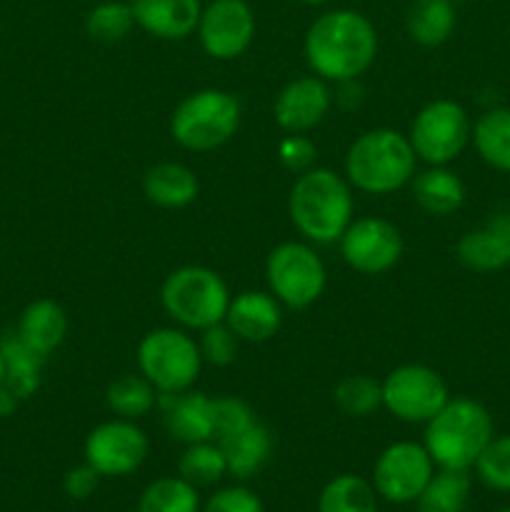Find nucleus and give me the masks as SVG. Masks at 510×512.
<instances>
[{
    "label": "nucleus",
    "mask_w": 510,
    "mask_h": 512,
    "mask_svg": "<svg viewBox=\"0 0 510 512\" xmlns=\"http://www.w3.org/2000/svg\"><path fill=\"white\" fill-rule=\"evenodd\" d=\"M330 100V88L323 78H295L275 98L273 118L285 133H308L328 115Z\"/></svg>",
    "instance_id": "2eb2a0df"
},
{
    "label": "nucleus",
    "mask_w": 510,
    "mask_h": 512,
    "mask_svg": "<svg viewBox=\"0 0 510 512\" xmlns=\"http://www.w3.org/2000/svg\"><path fill=\"white\" fill-rule=\"evenodd\" d=\"M18 400V395H15L8 385H0V418L13 415L15 408H18Z\"/></svg>",
    "instance_id": "ea45409f"
},
{
    "label": "nucleus",
    "mask_w": 510,
    "mask_h": 512,
    "mask_svg": "<svg viewBox=\"0 0 510 512\" xmlns=\"http://www.w3.org/2000/svg\"><path fill=\"white\" fill-rule=\"evenodd\" d=\"M468 495V470L440 468V473H433L415 503H418V512H463L468 505Z\"/></svg>",
    "instance_id": "bb28decb"
},
{
    "label": "nucleus",
    "mask_w": 510,
    "mask_h": 512,
    "mask_svg": "<svg viewBox=\"0 0 510 512\" xmlns=\"http://www.w3.org/2000/svg\"><path fill=\"white\" fill-rule=\"evenodd\" d=\"M380 388L388 413L403 423H428L450 400L443 375L420 363L395 368Z\"/></svg>",
    "instance_id": "9d476101"
},
{
    "label": "nucleus",
    "mask_w": 510,
    "mask_h": 512,
    "mask_svg": "<svg viewBox=\"0 0 510 512\" xmlns=\"http://www.w3.org/2000/svg\"><path fill=\"white\" fill-rule=\"evenodd\" d=\"M108 408L123 420H138L148 415L158 403V390L155 385L140 375H123L108 388Z\"/></svg>",
    "instance_id": "c85d7f7f"
},
{
    "label": "nucleus",
    "mask_w": 510,
    "mask_h": 512,
    "mask_svg": "<svg viewBox=\"0 0 510 512\" xmlns=\"http://www.w3.org/2000/svg\"><path fill=\"white\" fill-rule=\"evenodd\" d=\"M200 333L203 335H200L198 348L200 355H203V363L218 365V368L233 363L235 355H238V335L230 330V325L225 320L200 330Z\"/></svg>",
    "instance_id": "c9c22d12"
},
{
    "label": "nucleus",
    "mask_w": 510,
    "mask_h": 512,
    "mask_svg": "<svg viewBox=\"0 0 510 512\" xmlns=\"http://www.w3.org/2000/svg\"><path fill=\"white\" fill-rule=\"evenodd\" d=\"M433 468L435 463L428 450H425V445L410 443V440L388 445L380 453V458L375 460V493L395 505L415 503L425 490V485H428V480L433 478Z\"/></svg>",
    "instance_id": "9b49d317"
},
{
    "label": "nucleus",
    "mask_w": 510,
    "mask_h": 512,
    "mask_svg": "<svg viewBox=\"0 0 510 512\" xmlns=\"http://www.w3.org/2000/svg\"><path fill=\"white\" fill-rule=\"evenodd\" d=\"M178 470L180 478L188 480L195 488H210L228 473V463L220 445L215 440H205V443H193L185 448Z\"/></svg>",
    "instance_id": "7c9ffc66"
},
{
    "label": "nucleus",
    "mask_w": 510,
    "mask_h": 512,
    "mask_svg": "<svg viewBox=\"0 0 510 512\" xmlns=\"http://www.w3.org/2000/svg\"><path fill=\"white\" fill-rule=\"evenodd\" d=\"M270 293L293 310L313 305L325 290V265L320 255L305 243H280L270 250L265 263Z\"/></svg>",
    "instance_id": "6e6552de"
},
{
    "label": "nucleus",
    "mask_w": 510,
    "mask_h": 512,
    "mask_svg": "<svg viewBox=\"0 0 510 512\" xmlns=\"http://www.w3.org/2000/svg\"><path fill=\"white\" fill-rule=\"evenodd\" d=\"M163 308L175 323L205 330L223 323L230 305V290L215 270L203 265H183L165 278L160 288Z\"/></svg>",
    "instance_id": "423d86ee"
},
{
    "label": "nucleus",
    "mask_w": 510,
    "mask_h": 512,
    "mask_svg": "<svg viewBox=\"0 0 510 512\" xmlns=\"http://www.w3.org/2000/svg\"><path fill=\"white\" fill-rule=\"evenodd\" d=\"M143 190L160 208H185L198 198L200 183L183 163H158L145 173Z\"/></svg>",
    "instance_id": "4be33fe9"
},
{
    "label": "nucleus",
    "mask_w": 510,
    "mask_h": 512,
    "mask_svg": "<svg viewBox=\"0 0 510 512\" xmlns=\"http://www.w3.org/2000/svg\"><path fill=\"white\" fill-rule=\"evenodd\" d=\"M100 478H103V475L85 463V465H78V468L68 470V475H65L63 480V488L73 500H85L98 490Z\"/></svg>",
    "instance_id": "58836bf2"
},
{
    "label": "nucleus",
    "mask_w": 510,
    "mask_h": 512,
    "mask_svg": "<svg viewBox=\"0 0 510 512\" xmlns=\"http://www.w3.org/2000/svg\"><path fill=\"white\" fill-rule=\"evenodd\" d=\"M140 373L163 393H183L198 380L203 368V355L198 343L183 330L158 328L150 330L138 345Z\"/></svg>",
    "instance_id": "0eeeda50"
},
{
    "label": "nucleus",
    "mask_w": 510,
    "mask_h": 512,
    "mask_svg": "<svg viewBox=\"0 0 510 512\" xmlns=\"http://www.w3.org/2000/svg\"><path fill=\"white\" fill-rule=\"evenodd\" d=\"M333 400L350 418H365L383 405V388L370 375H348L335 385Z\"/></svg>",
    "instance_id": "2f4dec72"
},
{
    "label": "nucleus",
    "mask_w": 510,
    "mask_h": 512,
    "mask_svg": "<svg viewBox=\"0 0 510 512\" xmlns=\"http://www.w3.org/2000/svg\"><path fill=\"white\" fill-rule=\"evenodd\" d=\"M315 155H318V148L310 138H305L303 133H288L278 143V158L280 163L285 165L293 173H305L315 165Z\"/></svg>",
    "instance_id": "e433bc0d"
},
{
    "label": "nucleus",
    "mask_w": 510,
    "mask_h": 512,
    "mask_svg": "<svg viewBox=\"0 0 510 512\" xmlns=\"http://www.w3.org/2000/svg\"><path fill=\"white\" fill-rule=\"evenodd\" d=\"M303 3H308V5H323V3H328V0H303Z\"/></svg>",
    "instance_id": "79ce46f5"
},
{
    "label": "nucleus",
    "mask_w": 510,
    "mask_h": 512,
    "mask_svg": "<svg viewBox=\"0 0 510 512\" xmlns=\"http://www.w3.org/2000/svg\"><path fill=\"white\" fill-rule=\"evenodd\" d=\"M198 38L215 60H235L255 38V15L245 0H210L200 13Z\"/></svg>",
    "instance_id": "ddd939ff"
},
{
    "label": "nucleus",
    "mask_w": 510,
    "mask_h": 512,
    "mask_svg": "<svg viewBox=\"0 0 510 512\" xmlns=\"http://www.w3.org/2000/svg\"><path fill=\"white\" fill-rule=\"evenodd\" d=\"M148 458V438L133 420H108L85 438V463L103 478L135 473Z\"/></svg>",
    "instance_id": "f8f14e48"
},
{
    "label": "nucleus",
    "mask_w": 510,
    "mask_h": 512,
    "mask_svg": "<svg viewBox=\"0 0 510 512\" xmlns=\"http://www.w3.org/2000/svg\"><path fill=\"white\" fill-rule=\"evenodd\" d=\"M250 423H255V415L250 410L248 403H243L240 398H213V440L230 438V435L240 433L243 428H248Z\"/></svg>",
    "instance_id": "f704fd0d"
},
{
    "label": "nucleus",
    "mask_w": 510,
    "mask_h": 512,
    "mask_svg": "<svg viewBox=\"0 0 510 512\" xmlns=\"http://www.w3.org/2000/svg\"><path fill=\"white\" fill-rule=\"evenodd\" d=\"M225 323L238 335V340L265 343L283 325L280 300L273 293H263V290H245V293L230 298Z\"/></svg>",
    "instance_id": "dca6fc26"
},
{
    "label": "nucleus",
    "mask_w": 510,
    "mask_h": 512,
    "mask_svg": "<svg viewBox=\"0 0 510 512\" xmlns=\"http://www.w3.org/2000/svg\"><path fill=\"white\" fill-rule=\"evenodd\" d=\"M0 355L5 365V380L20 400L30 398L40 388V368H43L45 355L35 353L18 333H8L0 340Z\"/></svg>",
    "instance_id": "b1692460"
},
{
    "label": "nucleus",
    "mask_w": 510,
    "mask_h": 512,
    "mask_svg": "<svg viewBox=\"0 0 510 512\" xmlns=\"http://www.w3.org/2000/svg\"><path fill=\"white\" fill-rule=\"evenodd\" d=\"M163 420L170 438L193 445L213 440V398L203 393H163Z\"/></svg>",
    "instance_id": "a211bd4d"
},
{
    "label": "nucleus",
    "mask_w": 510,
    "mask_h": 512,
    "mask_svg": "<svg viewBox=\"0 0 510 512\" xmlns=\"http://www.w3.org/2000/svg\"><path fill=\"white\" fill-rule=\"evenodd\" d=\"M198 488L183 478H160L143 490L138 512H198Z\"/></svg>",
    "instance_id": "c756f323"
},
{
    "label": "nucleus",
    "mask_w": 510,
    "mask_h": 512,
    "mask_svg": "<svg viewBox=\"0 0 510 512\" xmlns=\"http://www.w3.org/2000/svg\"><path fill=\"white\" fill-rule=\"evenodd\" d=\"M240 125V103L235 95L205 88L180 100L170 118V135L185 150L208 153L228 143Z\"/></svg>",
    "instance_id": "39448f33"
},
{
    "label": "nucleus",
    "mask_w": 510,
    "mask_h": 512,
    "mask_svg": "<svg viewBox=\"0 0 510 512\" xmlns=\"http://www.w3.org/2000/svg\"><path fill=\"white\" fill-rule=\"evenodd\" d=\"M318 512H378L375 488L358 475H338L320 493Z\"/></svg>",
    "instance_id": "cd10ccee"
},
{
    "label": "nucleus",
    "mask_w": 510,
    "mask_h": 512,
    "mask_svg": "<svg viewBox=\"0 0 510 512\" xmlns=\"http://www.w3.org/2000/svg\"><path fill=\"white\" fill-rule=\"evenodd\" d=\"M135 25L160 40H183L198 30L200 0H130Z\"/></svg>",
    "instance_id": "6ab92c4d"
},
{
    "label": "nucleus",
    "mask_w": 510,
    "mask_h": 512,
    "mask_svg": "<svg viewBox=\"0 0 510 512\" xmlns=\"http://www.w3.org/2000/svg\"><path fill=\"white\" fill-rule=\"evenodd\" d=\"M135 28V13L130 3L108 0V3L95 5L85 18V30L93 40L100 43H118L130 30Z\"/></svg>",
    "instance_id": "473e14b6"
},
{
    "label": "nucleus",
    "mask_w": 510,
    "mask_h": 512,
    "mask_svg": "<svg viewBox=\"0 0 510 512\" xmlns=\"http://www.w3.org/2000/svg\"><path fill=\"white\" fill-rule=\"evenodd\" d=\"M470 138L490 168L510 173V108H493L480 115Z\"/></svg>",
    "instance_id": "a878e982"
},
{
    "label": "nucleus",
    "mask_w": 510,
    "mask_h": 512,
    "mask_svg": "<svg viewBox=\"0 0 510 512\" xmlns=\"http://www.w3.org/2000/svg\"><path fill=\"white\" fill-rule=\"evenodd\" d=\"M458 260L470 270L490 273V270L510 265V210L498 213L483 228L468 230L458 240Z\"/></svg>",
    "instance_id": "f3484780"
},
{
    "label": "nucleus",
    "mask_w": 510,
    "mask_h": 512,
    "mask_svg": "<svg viewBox=\"0 0 510 512\" xmlns=\"http://www.w3.org/2000/svg\"><path fill=\"white\" fill-rule=\"evenodd\" d=\"M473 125L455 100H433L415 115L410 125V145L428 165H448L468 145Z\"/></svg>",
    "instance_id": "1a4fd4ad"
},
{
    "label": "nucleus",
    "mask_w": 510,
    "mask_h": 512,
    "mask_svg": "<svg viewBox=\"0 0 510 512\" xmlns=\"http://www.w3.org/2000/svg\"><path fill=\"white\" fill-rule=\"evenodd\" d=\"M473 468L488 488L510 493V435L490 440Z\"/></svg>",
    "instance_id": "72a5a7b5"
},
{
    "label": "nucleus",
    "mask_w": 510,
    "mask_h": 512,
    "mask_svg": "<svg viewBox=\"0 0 510 512\" xmlns=\"http://www.w3.org/2000/svg\"><path fill=\"white\" fill-rule=\"evenodd\" d=\"M500 512H510V508L508 510H500Z\"/></svg>",
    "instance_id": "37998d69"
},
{
    "label": "nucleus",
    "mask_w": 510,
    "mask_h": 512,
    "mask_svg": "<svg viewBox=\"0 0 510 512\" xmlns=\"http://www.w3.org/2000/svg\"><path fill=\"white\" fill-rule=\"evenodd\" d=\"M5 380V365H3V355H0V385H3Z\"/></svg>",
    "instance_id": "a19ab883"
},
{
    "label": "nucleus",
    "mask_w": 510,
    "mask_h": 512,
    "mask_svg": "<svg viewBox=\"0 0 510 512\" xmlns=\"http://www.w3.org/2000/svg\"><path fill=\"white\" fill-rule=\"evenodd\" d=\"M15 333L40 355L53 353L55 348H60V343L65 340L68 333V318H65V310L60 308L55 300H35L20 315V323Z\"/></svg>",
    "instance_id": "412c9836"
},
{
    "label": "nucleus",
    "mask_w": 510,
    "mask_h": 512,
    "mask_svg": "<svg viewBox=\"0 0 510 512\" xmlns=\"http://www.w3.org/2000/svg\"><path fill=\"white\" fill-rule=\"evenodd\" d=\"M290 220L310 243H338L353 223V195L348 180L330 168H310L290 190Z\"/></svg>",
    "instance_id": "f03ea898"
},
{
    "label": "nucleus",
    "mask_w": 510,
    "mask_h": 512,
    "mask_svg": "<svg viewBox=\"0 0 510 512\" xmlns=\"http://www.w3.org/2000/svg\"><path fill=\"white\" fill-rule=\"evenodd\" d=\"M218 445L225 455V463H228V473L238 480H248L258 475L263 465L268 463L270 450H273V438H270L268 428L255 420V423H250L240 433L220 440Z\"/></svg>",
    "instance_id": "aec40b11"
},
{
    "label": "nucleus",
    "mask_w": 510,
    "mask_h": 512,
    "mask_svg": "<svg viewBox=\"0 0 510 512\" xmlns=\"http://www.w3.org/2000/svg\"><path fill=\"white\" fill-rule=\"evenodd\" d=\"M203 512H263V503L253 490L233 485L210 495Z\"/></svg>",
    "instance_id": "4c0bfd02"
},
{
    "label": "nucleus",
    "mask_w": 510,
    "mask_h": 512,
    "mask_svg": "<svg viewBox=\"0 0 510 512\" xmlns=\"http://www.w3.org/2000/svg\"><path fill=\"white\" fill-rule=\"evenodd\" d=\"M378 55L375 25L358 10H328L305 33V60L323 80L353 83Z\"/></svg>",
    "instance_id": "f257e3e1"
},
{
    "label": "nucleus",
    "mask_w": 510,
    "mask_h": 512,
    "mask_svg": "<svg viewBox=\"0 0 510 512\" xmlns=\"http://www.w3.org/2000/svg\"><path fill=\"white\" fill-rule=\"evenodd\" d=\"M415 155L408 135L375 128L358 135L345 155L348 183L370 195H388L408 185L415 175Z\"/></svg>",
    "instance_id": "7ed1b4c3"
},
{
    "label": "nucleus",
    "mask_w": 510,
    "mask_h": 512,
    "mask_svg": "<svg viewBox=\"0 0 510 512\" xmlns=\"http://www.w3.org/2000/svg\"><path fill=\"white\" fill-rule=\"evenodd\" d=\"M493 440V418L470 398L448 400L425 423V450L445 470H470Z\"/></svg>",
    "instance_id": "20e7f679"
},
{
    "label": "nucleus",
    "mask_w": 510,
    "mask_h": 512,
    "mask_svg": "<svg viewBox=\"0 0 510 512\" xmlns=\"http://www.w3.org/2000/svg\"><path fill=\"white\" fill-rule=\"evenodd\" d=\"M415 203L430 215H450L463 208L465 185L445 165H430L425 173L413 178Z\"/></svg>",
    "instance_id": "5701e85b"
},
{
    "label": "nucleus",
    "mask_w": 510,
    "mask_h": 512,
    "mask_svg": "<svg viewBox=\"0 0 510 512\" xmlns=\"http://www.w3.org/2000/svg\"><path fill=\"white\" fill-rule=\"evenodd\" d=\"M408 35L418 45L438 48L455 30L453 0H415L408 10Z\"/></svg>",
    "instance_id": "393cba45"
},
{
    "label": "nucleus",
    "mask_w": 510,
    "mask_h": 512,
    "mask_svg": "<svg viewBox=\"0 0 510 512\" xmlns=\"http://www.w3.org/2000/svg\"><path fill=\"white\" fill-rule=\"evenodd\" d=\"M338 243L345 263L363 275L385 273L403 255V235L383 218L353 220Z\"/></svg>",
    "instance_id": "4468645a"
}]
</instances>
